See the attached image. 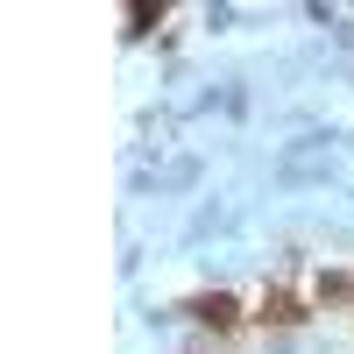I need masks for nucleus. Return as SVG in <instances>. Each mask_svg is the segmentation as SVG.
Returning <instances> with one entry per match:
<instances>
[{"mask_svg": "<svg viewBox=\"0 0 354 354\" xmlns=\"http://www.w3.org/2000/svg\"><path fill=\"white\" fill-rule=\"evenodd\" d=\"M192 319H198V326H234V298H192Z\"/></svg>", "mask_w": 354, "mask_h": 354, "instance_id": "1", "label": "nucleus"}]
</instances>
